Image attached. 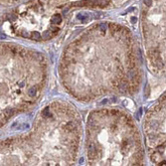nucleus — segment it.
<instances>
[{"label": "nucleus", "mask_w": 166, "mask_h": 166, "mask_svg": "<svg viewBox=\"0 0 166 166\" xmlns=\"http://www.w3.org/2000/svg\"><path fill=\"white\" fill-rule=\"evenodd\" d=\"M51 36H52V34H51L50 30H48V31H45V32L43 33V35H42L43 39H45V40H48L49 38H51Z\"/></svg>", "instance_id": "obj_10"}, {"label": "nucleus", "mask_w": 166, "mask_h": 166, "mask_svg": "<svg viewBox=\"0 0 166 166\" xmlns=\"http://www.w3.org/2000/svg\"><path fill=\"white\" fill-rule=\"evenodd\" d=\"M141 112H142V110H141V108H139V110H138V112H137V118H140Z\"/></svg>", "instance_id": "obj_17"}, {"label": "nucleus", "mask_w": 166, "mask_h": 166, "mask_svg": "<svg viewBox=\"0 0 166 166\" xmlns=\"http://www.w3.org/2000/svg\"><path fill=\"white\" fill-rule=\"evenodd\" d=\"M75 128H76V124H75V122H69L68 124L66 125V129H68V130L73 131Z\"/></svg>", "instance_id": "obj_8"}, {"label": "nucleus", "mask_w": 166, "mask_h": 166, "mask_svg": "<svg viewBox=\"0 0 166 166\" xmlns=\"http://www.w3.org/2000/svg\"><path fill=\"white\" fill-rule=\"evenodd\" d=\"M42 114H43L44 118H48V116H50V110H49V108H46L42 112Z\"/></svg>", "instance_id": "obj_12"}, {"label": "nucleus", "mask_w": 166, "mask_h": 166, "mask_svg": "<svg viewBox=\"0 0 166 166\" xmlns=\"http://www.w3.org/2000/svg\"><path fill=\"white\" fill-rule=\"evenodd\" d=\"M37 92V86H32L29 90H28V96H34Z\"/></svg>", "instance_id": "obj_7"}, {"label": "nucleus", "mask_w": 166, "mask_h": 166, "mask_svg": "<svg viewBox=\"0 0 166 166\" xmlns=\"http://www.w3.org/2000/svg\"><path fill=\"white\" fill-rule=\"evenodd\" d=\"M151 160H152L154 163H160L161 160H162V155H161V153H160L159 151L154 152V153L152 154V156H151Z\"/></svg>", "instance_id": "obj_2"}, {"label": "nucleus", "mask_w": 166, "mask_h": 166, "mask_svg": "<svg viewBox=\"0 0 166 166\" xmlns=\"http://www.w3.org/2000/svg\"><path fill=\"white\" fill-rule=\"evenodd\" d=\"M120 92H122L125 94V92L128 90V84H125V83L120 84Z\"/></svg>", "instance_id": "obj_5"}, {"label": "nucleus", "mask_w": 166, "mask_h": 166, "mask_svg": "<svg viewBox=\"0 0 166 166\" xmlns=\"http://www.w3.org/2000/svg\"><path fill=\"white\" fill-rule=\"evenodd\" d=\"M8 18H9L10 20H13V19H15V17H14L13 15H8Z\"/></svg>", "instance_id": "obj_19"}, {"label": "nucleus", "mask_w": 166, "mask_h": 166, "mask_svg": "<svg viewBox=\"0 0 166 166\" xmlns=\"http://www.w3.org/2000/svg\"><path fill=\"white\" fill-rule=\"evenodd\" d=\"M32 38L33 39H35V40H37V41H39V40H41L42 36L41 34L39 33V32H37V31H34V32H32Z\"/></svg>", "instance_id": "obj_6"}, {"label": "nucleus", "mask_w": 166, "mask_h": 166, "mask_svg": "<svg viewBox=\"0 0 166 166\" xmlns=\"http://www.w3.org/2000/svg\"><path fill=\"white\" fill-rule=\"evenodd\" d=\"M84 162V158H81V160H80V163H83Z\"/></svg>", "instance_id": "obj_21"}, {"label": "nucleus", "mask_w": 166, "mask_h": 166, "mask_svg": "<svg viewBox=\"0 0 166 166\" xmlns=\"http://www.w3.org/2000/svg\"><path fill=\"white\" fill-rule=\"evenodd\" d=\"M136 20H137V19H136L135 17H132V18H131V22H132V23H135V22H136Z\"/></svg>", "instance_id": "obj_20"}, {"label": "nucleus", "mask_w": 166, "mask_h": 166, "mask_svg": "<svg viewBox=\"0 0 166 166\" xmlns=\"http://www.w3.org/2000/svg\"><path fill=\"white\" fill-rule=\"evenodd\" d=\"M88 158L90 159H94L96 157V147L94 144H90L88 146Z\"/></svg>", "instance_id": "obj_1"}, {"label": "nucleus", "mask_w": 166, "mask_h": 166, "mask_svg": "<svg viewBox=\"0 0 166 166\" xmlns=\"http://www.w3.org/2000/svg\"><path fill=\"white\" fill-rule=\"evenodd\" d=\"M155 64H156V66H157L159 69H161V68L163 67V64H162V62H161V61H159V60L155 61Z\"/></svg>", "instance_id": "obj_14"}, {"label": "nucleus", "mask_w": 166, "mask_h": 166, "mask_svg": "<svg viewBox=\"0 0 166 166\" xmlns=\"http://www.w3.org/2000/svg\"><path fill=\"white\" fill-rule=\"evenodd\" d=\"M108 98H106V100H102V102H100V104H106V102H108Z\"/></svg>", "instance_id": "obj_18"}, {"label": "nucleus", "mask_w": 166, "mask_h": 166, "mask_svg": "<svg viewBox=\"0 0 166 166\" xmlns=\"http://www.w3.org/2000/svg\"><path fill=\"white\" fill-rule=\"evenodd\" d=\"M51 21H52L53 24H58V23H60V22L62 21V17H61L60 14H55V15L52 17Z\"/></svg>", "instance_id": "obj_3"}, {"label": "nucleus", "mask_w": 166, "mask_h": 166, "mask_svg": "<svg viewBox=\"0 0 166 166\" xmlns=\"http://www.w3.org/2000/svg\"><path fill=\"white\" fill-rule=\"evenodd\" d=\"M106 28H108V25L106 23H102L100 25V31L102 32V34H104L106 31Z\"/></svg>", "instance_id": "obj_9"}, {"label": "nucleus", "mask_w": 166, "mask_h": 166, "mask_svg": "<svg viewBox=\"0 0 166 166\" xmlns=\"http://www.w3.org/2000/svg\"><path fill=\"white\" fill-rule=\"evenodd\" d=\"M144 4L147 6V7H150L152 5V0H144Z\"/></svg>", "instance_id": "obj_15"}, {"label": "nucleus", "mask_w": 166, "mask_h": 166, "mask_svg": "<svg viewBox=\"0 0 166 166\" xmlns=\"http://www.w3.org/2000/svg\"><path fill=\"white\" fill-rule=\"evenodd\" d=\"M22 36H23V37H25V38H27V37H29V34H28L27 32H25V31H24V32H22Z\"/></svg>", "instance_id": "obj_16"}, {"label": "nucleus", "mask_w": 166, "mask_h": 166, "mask_svg": "<svg viewBox=\"0 0 166 166\" xmlns=\"http://www.w3.org/2000/svg\"><path fill=\"white\" fill-rule=\"evenodd\" d=\"M77 18H78L79 20L83 21V22H86V21L88 19V15L86 14V13H80V14L77 15Z\"/></svg>", "instance_id": "obj_4"}, {"label": "nucleus", "mask_w": 166, "mask_h": 166, "mask_svg": "<svg viewBox=\"0 0 166 166\" xmlns=\"http://www.w3.org/2000/svg\"><path fill=\"white\" fill-rule=\"evenodd\" d=\"M137 77V73L134 71V70H131V71H129L128 72V78H130V79H135Z\"/></svg>", "instance_id": "obj_11"}, {"label": "nucleus", "mask_w": 166, "mask_h": 166, "mask_svg": "<svg viewBox=\"0 0 166 166\" xmlns=\"http://www.w3.org/2000/svg\"><path fill=\"white\" fill-rule=\"evenodd\" d=\"M1 38H5V35H4V34H1Z\"/></svg>", "instance_id": "obj_22"}, {"label": "nucleus", "mask_w": 166, "mask_h": 166, "mask_svg": "<svg viewBox=\"0 0 166 166\" xmlns=\"http://www.w3.org/2000/svg\"><path fill=\"white\" fill-rule=\"evenodd\" d=\"M150 126H151V128H153L154 130L158 127V122H156V120H152L151 122H150Z\"/></svg>", "instance_id": "obj_13"}]
</instances>
